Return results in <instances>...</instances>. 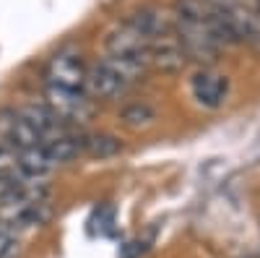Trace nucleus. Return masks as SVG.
Listing matches in <instances>:
<instances>
[{
    "label": "nucleus",
    "mask_w": 260,
    "mask_h": 258,
    "mask_svg": "<svg viewBox=\"0 0 260 258\" xmlns=\"http://www.w3.org/2000/svg\"><path fill=\"white\" fill-rule=\"evenodd\" d=\"M86 83V66L78 52H57L45 71V86H57V89H78L83 92Z\"/></svg>",
    "instance_id": "39448f33"
},
{
    "label": "nucleus",
    "mask_w": 260,
    "mask_h": 258,
    "mask_svg": "<svg viewBox=\"0 0 260 258\" xmlns=\"http://www.w3.org/2000/svg\"><path fill=\"white\" fill-rule=\"evenodd\" d=\"M104 50L107 55L112 58H136V60H146L148 63V42L130 26V24H122L117 29H112L104 39Z\"/></svg>",
    "instance_id": "423d86ee"
},
{
    "label": "nucleus",
    "mask_w": 260,
    "mask_h": 258,
    "mask_svg": "<svg viewBox=\"0 0 260 258\" xmlns=\"http://www.w3.org/2000/svg\"><path fill=\"white\" fill-rule=\"evenodd\" d=\"M125 24L133 26V29L148 42V45H151L154 39L167 37V34L175 32V21H172L161 8H156V6H143V8L133 11V13L125 18Z\"/></svg>",
    "instance_id": "0eeeda50"
},
{
    "label": "nucleus",
    "mask_w": 260,
    "mask_h": 258,
    "mask_svg": "<svg viewBox=\"0 0 260 258\" xmlns=\"http://www.w3.org/2000/svg\"><path fill=\"white\" fill-rule=\"evenodd\" d=\"M45 104L57 115L62 125H78L86 123L94 112L91 99L86 92L78 89H57V86H45Z\"/></svg>",
    "instance_id": "7ed1b4c3"
},
{
    "label": "nucleus",
    "mask_w": 260,
    "mask_h": 258,
    "mask_svg": "<svg viewBox=\"0 0 260 258\" xmlns=\"http://www.w3.org/2000/svg\"><path fill=\"white\" fill-rule=\"evenodd\" d=\"M211 24L221 45H245L260 50V8L255 11L250 0H203Z\"/></svg>",
    "instance_id": "f03ea898"
},
{
    "label": "nucleus",
    "mask_w": 260,
    "mask_h": 258,
    "mask_svg": "<svg viewBox=\"0 0 260 258\" xmlns=\"http://www.w3.org/2000/svg\"><path fill=\"white\" fill-rule=\"evenodd\" d=\"M226 89H229V83H226V76L221 73H213L208 68L198 71L192 76L190 81V92H192V99L198 102L201 107H206V110H216L224 97H226Z\"/></svg>",
    "instance_id": "1a4fd4ad"
},
{
    "label": "nucleus",
    "mask_w": 260,
    "mask_h": 258,
    "mask_svg": "<svg viewBox=\"0 0 260 258\" xmlns=\"http://www.w3.org/2000/svg\"><path fill=\"white\" fill-rule=\"evenodd\" d=\"M143 253H146V243H143V240H133V243L122 245L120 258H138V255H143Z\"/></svg>",
    "instance_id": "dca6fc26"
},
{
    "label": "nucleus",
    "mask_w": 260,
    "mask_h": 258,
    "mask_svg": "<svg viewBox=\"0 0 260 258\" xmlns=\"http://www.w3.org/2000/svg\"><path fill=\"white\" fill-rule=\"evenodd\" d=\"M120 141L115 136H107V133H94V136H86L83 138V152L94 157V159H110L120 152Z\"/></svg>",
    "instance_id": "ddd939ff"
},
{
    "label": "nucleus",
    "mask_w": 260,
    "mask_h": 258,
    "mask_svg": "<svg viewBox=\"0 0 260 258\" xmlns=\"http://www.w3.org/2000/svg\"><path fill=\"white\" fill-rule=\"evenodd\" d=\"M148 63H154L161 73H177V71H182L187 66L185 50H182L175 32L151 42L148 45Z\"/></svg>",
    "instance_id": "6e6552de"
},
{
    "label": "nucleus",
    "mask_w": 260,
    "mask_h": 258,
    "mask_svg": "<svg viewBox=\"0 0 260 258\" xmlns=\"http://www.w3.org/2000/svg\"><path fill=\"white\" fill-rule=\"evenodd\" d=\"M16 167H18L21 175L29 178V180H45L50 172L55 169L52 159L47 157V152H45V146H42V144L34 146V149H26V152H21Z\"/></svg>",
    "instance_id": "9b49d317"
},
{
    "label": "nucleus",
    "mask_w": 260,
    "mask_h": 258,
    "mask_svg": "<svg viewBox=\"0 0 260 258\" xmlns=\"http://www.w3.org/2000/svg\"><path fill=\"white\" fill-rule=\"evenodd\" d=\"M91 230L99 232V235H110L115 230V209L112 206H99L91 217Z\"/></svg>",
    "instance_id": "2eb2a0df"
},
{
    "label": "nucleus",
    "mask_w": 260,
    "mask_h": 258,
    "mask_svg": "<svg viewBox=\"0 0 260 258\" xmlns=\"http://www.w3.org/2000/svg\"><path fill=\"white\" fill-rule=\"evenodd\" d=\"M120 120L127 125V128H146L156 120V112L154 107L146 104V102H133V104H125L122 112H120Z\"/></svg>",
    "instance_id": "4468645a"
},
{
    "label": "nucleus",
    "mask_w": 260,
    "mask_h": 258,
    "mask_svg": "<svg viewBox=\"0 0 260 258\" xmlns=\"http://www.w3.org/2000/svg\"><path fill=\"white\" fill-rule=\"evenodd\" d=\"M42 146H45V152H47V157L52 159L55 167L57 164H68L78 154H83V138L71 136V133H62V136H57V138H52L47 144H42Z\"/></svg>",
    "instance_id": "f8f14e48"
},
{
    "label": "nucleus",
    "mask_w": 260,
    "mask_h": 258,
    "mask_svg": "<svg viewBox=\"0 0 260 258\" xmlns=\"http://www.w3.org/2000/svg\"><path fill=\"white\" fill-rule=\"evenodd\" d=\"M127 89H130V83L112 68V63L107 60V58L99 60L91 71H86L83 92H86V97H89V99H104V102H110V99L122 97Z\"/></svg>",
    "instance_id": "20e7f679"
},
{
    "label": "nucleus",
    "mask_w": 260,
    "mask_h": 258,
    "mask_svg": "<svg viewBox=\"0 0 260 258\" xmlns=\"http://www.w3.org/2000/svg\"><path fill=\"white\" fill-rule=\"evenodd\" d=\"M18 112L24 115V118L31 123L34 131L42 136V144H47V141H52V138H57V136H62V133H68V125H62V123L57 120V115L50 110L47 104L29 102V104H24V107H18Z\"/></svg>",
    "instance_id": "9d476101"
},
{
    "label": "nucleus",
    "mask_w": 260,
    "mask_h": 258,
    "mask_svg": "<svg viewBox=\"0 0 260 258\" xmlns=\"http://www.w3.org/2000/svg\"><path fill=\"white\" fill-rule=\"evenodd\" d=\"M172 21H175V34L187 60L201 63V66H211L221 55L224 45L211 24V16L206 11L203 0H180L175 6Z\"/></svg>",
    "instance_id": "f257e3e1"
}]
</instances>
